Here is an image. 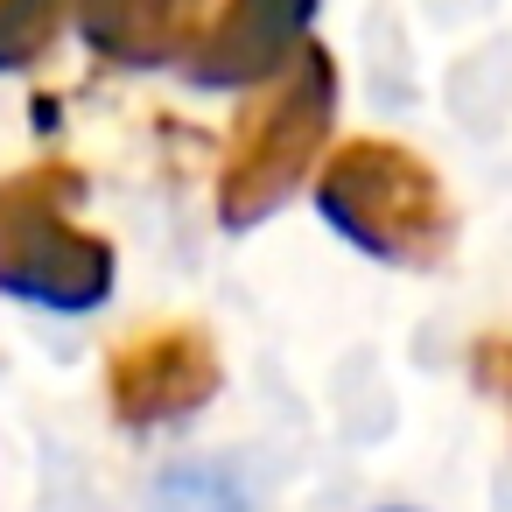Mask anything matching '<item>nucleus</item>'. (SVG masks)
Here are the masks:
<instances>
[{
  "mask_svg": "<svg viewBox=\"0 0 512 512\" xmlns=\"http://www.w3.org/2000/svg\"><path fill=\"white\" fill-rule=\"evenodd\" d=\"M316 211L337 239L407 274L442 267L456 246V204L442 176L400 141H344L316 176Z\"/></svg>",
  "mask_w": 512,
  "mask_h": 512,
  "instance_id": "f257e3e1",
  "label": "nucleus"
},
{
  "mask_svg": "<svg viewBox=\"0 0 512 512\" xmlns=\"http://www.w3.org/2000/svg\"><path fill=\"white\" fill-rule=\"evenodd\" d=\"M85 176L71 162H36L0 183V295L92 316L113 295V246L78 225Z\"/></svg>",
  "mask_w": 512,
  "mask_h": 512,
  "instance_id": "f03ea898",
  "label": "nucleus"
},
{
  "mask_svg": "<svg viewBox=\"0 0 512 512\" xmlns=\"http://www.w3.org/2000/svg\"><path fill=\"white\" fill-rule=\"evenodd\" d=\"M330 120H337V64L330 50H302L281 85L246 113L225 169H218V225L225 232H253L267 225L309 176L316 148L330 141Z\"/></svg>",
  "mask_w": 512,
  "mask_h": 512,
  "instance_id": "7ed1b4c3",
  "label": "nucleus"
},
{
  "mask_svg": "<svg viewBox=\"0 0 512 512\" xmlns=\"http://www.w3.org/2000/svg\"><path fill=\"white\" fill-rule=\"evenodd\" d=\"M218 386H225V365L197 323H162V330L134 337L127 351H113V365H106V393L127 428L190 421L197 407L218 400Z\"/></svg>",
  "mask_w": 512,
  "mask_h": 512,
  "instance_id": "20e7f679",
  "label": "nucleus"
},
{
  "mask_svg": "<svg viewBox=\"0 0 512 512\" xmlns=\"http://www.w3.org/2000/svg\"><path fill=\"white\" fill-rule=\"evenodd\" d=\"M323 0H225L218 22L190 43V85L204 92H246L281 78L309 50V22Z\"/></svg>",
  "mask_w": 512,
  "mask_h": 512,
  "instance_id": "39448f33",
  "label": "nucleus"
},
{
  "mask_svg": "<svg viewBox=\"0 0 512 512\" xmlns=\"http://www.w3.org/2000/svg\"><path fill=\"white\" fill-rule=\"evenodd\" d=\"M204 0H71V22L99 64L120 71H155L190 50V29Z\"/></svg>",
  "mask_w": 512,
  "mask_h": 512,
  "instance_id": "423d86ee",
  "label": "nucleus"
},
{
  "mask_svg": "<svg viewBox=\"0 0 512 512\" xmlns=\"http://www.w3.org/2000/svg\"><path fill=\"white\" fill-rule=\"evenodd\" d=\"M71 0H0V71H29L57 50Z\"/></svg>",
  "mask_w": 512,
  "mask_h": 512,
  "instance_id": "0eeeda50",
  "label": "nucleus"
},
{
  "mask_svg": "<svg viewBox=\"0 0 512 512\" xmlns=\"http://www.w3.org/2000/svg\"><path fill=\"white\" fill-rule=\"evenodd\" d=\"M155 512H246V498L218 463H183L155 484Z\"/></svg>",
  "mask_w": 512,
  "mask_h": 512,
  "instance_id": "6e6552de",
  "label": "nucleus"
},
{
  "mask_svg": "<svg viewBox=\"0 0 512 512\" xmlns=\"http://www.w3.org/2000/svg\"><path fill=\"white\" fill-rule=\"evenodd\" d=\"M505 393H512V386H505Z\"/></svg>",
  "mask_w": 512,
  "mask_h": 512,
  "instance_id": "1a4fd4ad",
  "label": "nucleus"
}]
</instances>
